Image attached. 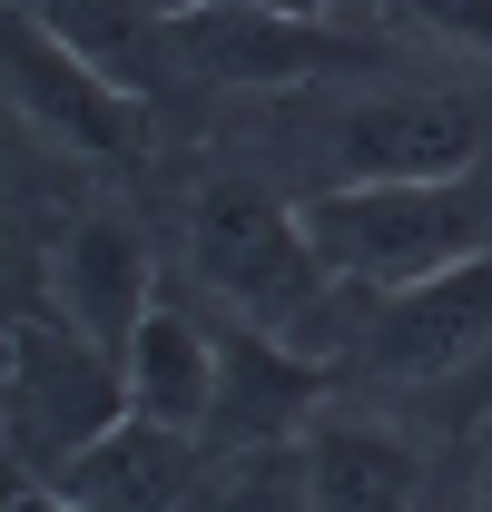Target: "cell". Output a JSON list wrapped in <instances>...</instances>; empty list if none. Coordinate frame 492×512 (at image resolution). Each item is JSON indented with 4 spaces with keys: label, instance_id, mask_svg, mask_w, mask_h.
Returning a JSON list of instances; mask_svg holds the SVG:
<instances>
[{
    "label": "cell",
    "instance_id": "9c48e42d",
    "mask_svg": "<svg viewBox=\"0 0 492 512\" xmlns=\"http://www.w3.org/2000/svg\"><path fill=\"white\" fill-rule=\"evenodd\" d=\"M325 404H335V365H315V355H296V345H276V335H256V325L217 316V414H207V453L296 444Z\"/></svg>",
    "mask_w": 492,
    "mask_h": 512
},
{
    "label": "cell",
    "instance_id": "2e32d148",
    "mask_svg": "<svg viewBox=\"0 0 492 512\" xmlns=\"http://www.w3.org/2000/svg\"><path fill=\"white\" fill-rule=\"evenodd\" d=\"M10 512H79V503H69V493H50V483H20V493H10Z\"/></svg>",
    "mask_w": 492,
    "mask_h": 512
},
{
    "label": "cell",
    "instance_id": "277c9868",
    "mask_svg": "<svg viewBox=\"0 0 492 512\" xmlns=\"http://www.w3.org/2000/svg\"><path fill=\"white\" fill-rule=\"evenodd\" d=\"M296 148L315 158L306 188H374V178H463L492 168V119L473 89H365L296 119ZM296 188V197H306Z\"/></svg>",
    "mask_w": 492,
    "mask_h": 512
},
{
    "label": "cell",
    "instance_id": "3957f363",
    "mask_svg": "<svg viewBox=\"0 0 492 512\" xmlns=\"http://www.w3.org/2000/svg\"><path fill=\"white\" fill-rule=\"evenodd\" d=\"M384 60V40L345 10H266V0H168V79L256 89V99H306L345 89Z\"/></svg>",
    "mask_w": 492,
    "mask_h": 512
},
{
    "label": "cell",
    "instance_id": "7a4b0ae2",
    "mask_svg": "<svg viewBox=\"0 0 492 512\" xmlns=\"http://www.w3.org/2000/svg\"><path fill=\"white\" fill-rule=\"evenodd\" d=\"M315 256L355 286V296H394L424 286L443 266L492 256V188L483 168L463 178H374V188H306L296 197Z\"/></svg>",
    "mask_w": 492,
    "mask_h": 512
},
{
    "label": "cell",
    "instance_id": "5b68a950",
    "mask_svg": "<svg viewBox=\"0 0 492 512\" xmlns=\"http://www.w3.org/2000/svg\"><path fill=\"white\" fill-rule=\"evenodd\" d=\"M10 109H20V128H30L50 158L109 178V188H128V178L158 158L148 89H128L119 69H99L89 50L50 40V30L20 20V10H10Z\"/></svg>",
    "mask_w": 492,
    "mask_h": 512
},
{
    "label": "cell",
    "instance_id": "30bf717a",
    "mask_svg": "<svg viewBox=\"0 0 492 512\" xmlns=\"http://www.w3.org/2000/svg\"><path fill=\"white\" fill-rule=\"evenodd\" d=\"M207 473V434H178V424H148V414H119L99 444H79L60 473H40L50 493H69L79 512H178Z\"/></svg>",
    "mask_w": 492,
    "mask_h": 512
},
{
    "label": "cell",
    "instance_id": "8fae6325",
    "mask_svg": "<svg viewBox=\"0 0 492 512\" xmlns=\"http://www.w3.org/2000/svg\"><path fill=\"white\" fill-rule=\"evenodd\" d=\"M315 512H414L424 503V444L384 404H325L306 424Z\"/></svg>",
    "mask_w": 492,
    "mask_h": 512
},
{
    "label": "cell",
    "instance_id": "4fadbf2b",
    "mask_svg": "<svg viewBox=\"0 0 492 512\" xmlns=\"http://www.w3.org/2000/svg\"><path fill=\"white\" fill-rule=\"evenodd\" d=\"M10 10L69 50H89L99 69H119L128 89H168V10L158 0H10Z\"/></svg>",
    "mask_w": 492,
    "mask_h": 512
},
{
    "label": "cell",
    "instance_id": "e0dca14e",
    "mask_svg": "<svg viewBox=\"0 0 492 512\" xmlns=\"http://www.w3.org/2000/svg\"><path fill=\"white\" fill-rule=\"evenodd\" d=\"M473 512H492V453H483V483H473Z\"/></svg>",
    "mask_w": 492,
    "mask_h": 512
},
{
    "label": "cell",
    "instance_id": "ba28073f",
    "mask_svg": "<svg viewBox=\"0 0 492 512\" xmlns=\"http://www.w3.org/2000/svg\"><path fill=\"white\" fill-rule=\"evenodd\" d=\"M40 306L60 325H79L89 345H109V355H128V335H138V316L158 306V247H148V227H138V207H79L60 237H50V256H40Z\"/></svg>",
    "mask_w": 492,
    "mask_h": 512
},
{
    "label": "cell",
    "instance_id": "5bb4252c",
    "mask_svg": "<svg viewBox=\"0 0 492 512\" xmlns=\"http://www.w3.org/2000/svg\"><path fill=\"white\" fill-rule=\"evenodd\" d=\"M178 512H315L306 483V434L296 444H237V453H207L197 493Z\"/></svg>",
    "mask_w": 492,
    "mask_h": 512
},
{
    "label": "cell",
    "instance_id": "7c38bea8",
    "mask_svg": "<svg viewBox=\"0 0 492 512\" xmlns=\"http://www.w3.org/2000/svg\"><path fill=\"white\" fill-rule=\"evenodd\" d=\"M119 365H128V414L207 434V414H217V306H197L187 286H158V306L138 316Z\"/></svg>",
    "mask_w": 492,
    "mask_h": 512
},
{
    "label": "cell",
    "instance_id": "6da1fadb",
    "mask_svg": "<svg viewBox=\"0 0 492 512\" xmlns=\"http://www.w3.org/2000/svg\"><path fill=\"white\" fill-rule=\"evenodd\" d=\"M187 276L217 316L256 325L315 365H345V345L365 325V296L315 256L296 197L256 188V178H217L187 197Z\"/></svg>",
    "mask_w": 492,
    "mask_h": 512
},
{
    "label": "cell",
    "instance_id": "52a82bcc",
    "mask_svg": "<svg viewBox=\"0 0 492 512\" xmlns=\"http://www.w3.org/2000/svg\"><path fill=\"white\" fill-rule=\"evenodd\" d=\"M335 375H365L384 394H463L492 375V256L443 266L424 286L365 296V325Z\"/></svg>",
    "mask_w": 492,
    "mask_h": 512
},
{
    "label": "cell",
    "instance_id": "9a60e30c",
    "mask_svg": "<svg viewBox=\"0 0 492 512\" xmlns=\"http://www.w3.org/2000/svg\"><path fill=\"white\" fill-rule=\"evenodd\" d=\"M394 30L433 40L443 60H492V0H374Z\"/></svg>",
    "mask_w": 492,
    "mask_h": 512
},
{
    "label": "cell",
    "instance_id": "8992f818",
    "mask_svg": "<svg viewBox=\"0 0 492 512\" xmlns=\"http://www.w3.org/2000/svg\"><path fill=\"white\" fill-rule=\"evenodd\" d=\"M128 414V365L109 345H89L79 325H60L50 306L10 316V375H0V424H10V463L40 483L60 473L79 444H99Z\"/></svg>",
    "mask_w": 492,
    "mask_h": 512
}]
</instances>
